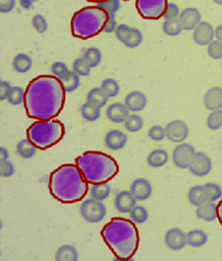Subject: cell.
I'll list each match as a JSON object with an SVG mask.
<instances>
[{
    "instance_id": "cell-1",
    "label": "cell",
    "mask_w": 222,
    "mask_h": 261,
    "mask_svg": "<svg viewBox=\"0 0 222 261\" xmlns=\"http://www.w3.org/2000/svg\"><path fill=\"white\" fill-rule=\"evenodd\" d=\"M65 100L66 91L62 82L52 74H41L27 85L23 105L30 118L50 120L61 114Z\"/></svg>"
},
{
    "instance_id": "cell-2",
    "label": "cell",
    "mask_w": 222,
    "mask_h": 261,
    "mask_svg": "<svg viewBox=\"0 0 222 261\" xmlns=\"http://www.w3.org/2000/svg\"><path fill=\"white\" fill-rule=\"evenodd\" d=\"M49 192L63 204L82 201L89 191V183L76 164H63L54 169L49 177Z\"/></svg>"
},
{
    "instance_id": "cell-3",
    "label": "cell",
    "mask_w": 222,
    "mask_h": 261,
    "mask_svg": "<svg viewBox=\"0 0 222 261\" xmlns=\"http://www.w3.org/2000/svg\"><path fill=\"white\" fill-rule=\"evenodd\" d=\"M105 245L119 260H129L139 248L140 236L136 224L123 217H113L101 230Z\"/></svg>"
},
{
    "instance_id": "cell-4",
    "label": "cell",
    "mask_w": 222,
    "mask_h": 261,
    "mask_svg": "<svg viewBox=\"0 0 222 261\" xmlns=\"http://www.w3.org/2000/svg\"><path fill=\"white\" fill-rule=\"evenodd\" d=\"M75 164L89 184L109 182L119 172V164L109 155L98 150H87L75 159Z\"/></svg>"
},
{
    "instance_id": "cell-5",
    "label": "cell",
    "mask_w": 222,
    "mask_h": 261,
    "mask_svg": "<svg viewBox=\"0 0 222 261\" xmlns=\"http://www.w3.org/2000/svg\"><path fill=\"white\" fill-rule=\"evenodd\" d=\"M108 15L98 6H91L75 12L71 19L73 37L87 40L103 32Z\"/></svg>"
},
{
    "instance_id": "cell-6",
    "label": "cell",
    "mask_w": 222,
    "mask_h": 261,
    "mask_svg": "<svg viewBox=\"0 0 222 261\" xmlns=\"http://www.w3.org/2000/svg\"><path fill=\"white\" fill-rule=\"evenodd\" d=\"M26 135L38 149L45 150L62 141L65 136V125L57 119L37 120L27 128Z\"/></svg>"
},
{
    "instance_id": "cell-7",
    "label": "cell",
    "mask_w": 222,
    "mask_h": 261,
    "mask_svg": "<svg viewBox=\"0 0 222 261\" xmlns=\"http://www.w3.org/2000/svg\"><path fill=\"white\" fill-rule=\"evenodd\" d=\"M79 212L86 222L97 224L105 219L106 206L102 201H97L93 198L86 199L80 204Z\"/></svg>"
},
{
    "instance_id": "cell-8",
    "label": "cell",
    "mask_w": 222,
    "mask_h": 261,
    "mask_svg": "<svg viewBox=\"0 0 222 261\" xmlns=\"http://www.w3.org/2000/svg\"><path fill=\"white\" fill-rule=\"evenodd\" d=\"M168 0H136L139 15L147 20H159L163 17Z\"/></svg>"
},
{
    "instance_id": "cell-9",
    "label": "cell",
    "mask_w": 222,
    "mask_h": 261,
    "mask_svg": "<svg viewBox=\"0 0 222 261\" xmlns=\"http://www.w3.org/2000/svg\"><path fill=\"white\" fill-rule=\"evenodd\" d=\"M196 153L195 147L187 142L177 144L172 151V162L180 169L189 168L192 159Z\"/></svg>"
},
{
    "instance_id": "cell-10",
    "label": "cell",
    "mask_w": 222,
    "mask_h": 261,
    "mask_svg": "<svg viewBox=\"0 0 222 261\" xmlns=\"http://www.w3.org/2000/svg\"><path fill=\"white\" fill-rule=\"evenodd\" d=\"M213 162L209 155H207L205 151L196 150V153L192 159V162L189 166V170L193 176L197 178H204L208 176L212 171Z\"/></svg>"
},
{
    "instance_id": "cell-11",
    "label": "cell",
    "mask_w": 222,
    "mask_h": 261,
    "mask_svg": "<svg viewBox=\"0 0 222 261\" xmlns=\"http://www.w3.org/2000/svg\"><path fill=\"white\" fill-rule=\"evenodd\" d=\"M166 138L173 143L185 142L189 137L190 128L187 122L181 119H175L170 121L166 126Z\"/></svg>"
},
{
    "instance_id": "cell-12",
    "label": "cell",
    "mask_w": 222,
    "mask_h": 261,
    "mask_svg": "<svg viewBox=\"0 0 222 261\" xmlns=\"http://www.w3.org/2000/svg\"><path fill=\"white\" fill-rule=\"evenodd\" d=\"M193 41L199 46H208L215 39V29L208 21H202L192 34Z\"/></svg>"
},
{
    "instance_id": "cell-13",
    "label": "cell",
    "mask_w": 222,
    "mask_h": 261,
    "mask_svg": "<svg viewBox=\"0 0 222 261\" xmlns=\"http://www.w3.org/2000/svg\"><path fill=\"white\" fill-rule=\"evenodd\" d=\"M164 242L167 248L171 251H181L188 246L187 233L180 228H171L165 233Z\"/></svg>"
},
{
    "instance_id": "cell-14",
    "label": "cell",
    "mask_w": 222,
    "mask_h": 261,
    "mask_svg": "<svg viewBox=\"0 0 222 261\" xmlns=\"http://www.w3.org/2000/svg\"><path fill=\"white\" fill-rule=\"evenodd\" d=\"M179 20H180L183 30L190 32V31H194L195 28L202 22L203 16L198 9L189 7V8L184 9L181 12Z\"/></svg>"
},
{
    "instance_id": "cell-15",
    "label": "cell",
    "mask_w": 222,
    "mask_h": 261,
    "mask_svg": "<svg viewBox=\"0 0 222 261\" xmlns=\"http://www.w3.org/2000/svg\"><path fill=\"white\" fill-rule=\"evenodd\" d=\"M128 142V136L123 130L114 128L110 129L104 136V144L109 150H121Z\"/></svg>"
},
{
    "instance_id": "cell-16",
    "label": "cell",
    "mask_w": 222,
    "mask_h": 261,
    "mask_svg": "<svg viewBox=\"0 0 222 261\" xmlns=\"http://www.w3.org/2000/svg\"><path fill=\"white\" fill-rule=\"evenodd\" d=\"M130 115V111L124 102H113L110 103L105 110L106 118L114 123H124Z\"/></svg>"
},
{
    "instance_id": "cell-17",
    "label": "cell",
    "mask_w": 222,
    "mask_h": 261,
    "mask_svg": "<svg viewBox=\"0 0 222 261\" xmlns=\"http://www.w3.org/2000/svg\"><path fill=\"white\" fill-rule=\"evenodd\" d=\"M129 190L134 194L137 201L143 202L150 199L152 194V185L146 178H138L132 181Z\"/></svg>"
},
{
    "instance_id": "cell-18",
    "label": "cell",
    "mask_w": 222,
    "mask_h": 261,
    "mask_svg": "<svg viewBox=\"0 0 222 261\" xmlns=\"http://www.w3.org/2000/svg\"><path fill=\"white\" fill-rule=\"evenodd\" d=\"M147 102L148 99L145 93L138 90L129 92L124 98V103L131 113H138L143 111L147 106Z\"/></svg>"
},
{
    "instance_id": "cell-19",
    "label": "cell",
    "mask_w": 222,
    "mask_h": 261,
    "mask_svg": "<svg viewBox=\"0 0 222 261\" xmlns=\"http://www.w3.org/2000/svg\"><path fill=\"white\" fill-rule=\"evenodd\" d=\"M137 199L130 190H122L120 191L114 200V206L116 210L120 213H129L134 207L137 205Z\"/></svg>"
},
{
    "instance_id": "cell-20",
    "label": "cell",
    "mask_w": 222,
    "mask_h": 261,
    "mask_svg": "<svg viewBox=\"0 0 222 261\" xmlns=\"http://www.w3.org/2000/svg\"><path fill=\"white\" fill-rule=\"evenodd\" d=\"M204 106L209 111L222 110V88L215 86L211 87L210 89L204 95Z\"/></svg>"
},
{
    "instance_id": "cell-21",
    "label": "cell",
    "mask_w": 222,
    "mask_h": 261,
    "mask_svg": "<svg viewBox=\"0 0 222 261\" xmlns=\"http://www.w3.org/2000/svg\"><path fill=\"white\" fill-rule=\"evenodd\" d=\"M195 214L197 219L211 223L218 219V205L216 202H207L201 206L196 207Z\"/></svg>"
},
{
    "instance_id": "cell-22",
    "label": "cell",
    "mask_w": 222,
    "mask_h": 261,
    "mask_svg": "<svg viewBox=\"0 0 222 261\" xmlns=\"http://www.w3.org/2000/svg\"><path fill=\"white\" fill-rule=\"evenodd\" d=\"M188 201L194 207H198L209 202V194L205 187V184L192 186L188 191Z\"/></svg>"
},
{
    "instance_id": "cell-23",
    "label": "cell",
    "mask_w": 222,
    "mask_h": 261,
    "mask_svg": "<svg viewBox=\"0 0 222 261\" xmlns=\"http://www.w3.org/2000/svg\"><path fill=\"white\" fill-rule=\"evenodd\" d=\"M169 161L168 151L164 148H155L151 150L146 158V163L151 168H161Z\"/></svg>"
},
{
    "instance_id": "cell-24",
    "label": "cell",
    "mask_w": 222,
    "mask_h": 261,
    "mask_svg": "<svg viewBox=\"0 0 222 261\" xmlns=\"http://www.w3.org/2000/svg\"><path fill=\"white\" fill-rule=\"evenodd\" d=\"M38 147L29 139H22L16 145V154L22 159H32L36 156Z\"/></svg>"
},
{
    "instance_id": "cell-25",
    "label": "cell",
    "mask_w": 222,
    "mask_h": 261,
    "mask_svg": "<svg viewBox=\"0 0 222 261\" xmlns=\"http://www.w3.org/2000/svg\"><path fill=\"white\" fill-rule=\"evenodd\" d=\"M33 68V59L27 54H18L13 59V69L18 73H27Z\"/></svg>"
},
{
    "instance_id": "cell-26",
    "label": "cell",
    "mask_w": 222,
    "mask_h": 261,
    "mask_svg": "<svg viewBox=\"0 0 222 261\" xmlns=\"http://www.w3.org/2000/svg\"><path fill=\"white\" fill-rule=\"evenodd\" d=\"M209 241V235L207 232L201 229H193L187 233L188 246L192 248L204 247Z\"/></svg>"
},
{
    "instance_id": "cell-27",
    "label": "cell",
    "mask_w": 222,
    "mask_h": 261,
    "mask_svg": "<svg viewBox=\"0 0 222 261\" xmlns=\"http://www.w3.org/2000/svg\"><path fill=\"white\" fill-rule=\"evenodd\" d=\"M78 257V251L73 245H64L60 247L54 255L57 261H77Z\"/></svg>"
},
{
    "instance_id": "cell-28",
    "label": "cell",
    "mask_w": 222,
    "mask_h": 261,
    "mask_svg": "<svg viewBox=\"0 0 222 261\" xmlns=\"http://www.w3.org/2000/svg\"><path fill=\"white\" fill-rule=\"evenodd\" d=\"M80 114L86 121L95 122L101 116V108L87 101L80 107Z\"/></svg>"
},
{
    "instance_id": "cell-29",
    "label": "cell",
    "mask_w": 222,
    "mask_h": 261,
    "mask_svg": "<svg viewBox=\"0 0 222 261\" xmlns=\"http://www.w3.org/2000/svg\"><path fill=\"white\" fill-rule=\"evenodd\" d=\"M61 82L66 93H72L77 90L80 86V75L73 70H69L68 73L61 80Z\"/></svg>"
},
{
    "instance_id": "cell-30",
    "label": "cell",
    "mask_w": 222,
    "mask_h": 261,
    "mask_svg": "<svg viewBox=\"0 0 222 261\" xmlns=\"http://www.w3.org/2000/svg\"><path fill=\"white\" fill-rule=\"evenodd\" d=\"M110 192H112V186H110V184H108V182L94 184L90 189L91 198L97 201H102V202L108 199Z\"/></svg>"
},
{
    "instance_id": "cell-31",
    "label": "cell",
    "mask_w": 222,
    "mask_h": 261,
    "mask_svg": "<svg viewBox=\"0 0 222 261\" xmlns=\"http://www.w3.org/2000/svg\"><path fill=\"white\" fill-rule=\"evenodd\" d=\"M108 97L105 95L101 87H95L92 88L87 94V101L91 102L99 108H103L106 106Z\"/></svg>"
},
{
    "instance_id": "cell-32",
    "label": "cell",
    "mask_w": 222,
    "mask_h": 261,
    "mask_svg": "<svg viewBox=\"0 0 222 261\" xmlns=\"http://www.w3.org/2000/svg\"><path fill=\"white\" fill-rule=\"evenodd\" d=\"M100 87L108 98H114L120 93V84L115 79H112V77L104 79Z\"/></svg>"
},
{
    "instance_id": "cell-33",
    "label": "cell",
    "mask_w": 222,
    "mask_h": 261,
    "mask_svg": "<svg viewBox=\"0 0 222 261\" xmlns=\"http://www.w3.org/2000/svg\"><path fill=\"white\" fill-rule=\"evenodd\" d=\"M125 129L129 133H137L144 126V119L137 113H132L123 123Z\"/></svg>"
},
{
    "instance_id": "cell-34",
    "label": "cell",
    "mask_w": 222,
    "mask_h": 261,
    "mask_svg": "<svg viewBox=\"0 0 222 261\" xmlns=\"http://www.w3.org/2000/svg\"><path fill=\"white\" fill-rule=\"evenodd\" d=\"M84 58L87 60L89 64H90V66L92 68H96L102 62V53L99 48L92 46L85 49Z\"/></svg>"
},
{
    "instance_id": "cell-35",
    "label": "cell",
    "mask_w": 222,
    "mask_h": 261,
    "mask_svg": "<svg viewBox=\"0 0 222 261\" xmlns=\"http://www.w3.org/2000/svg\"><path fill=\"white\" fill-rule=\"evenodd\" d=\"M129 216L130 220L136 225H142L148 221L149 212L146 207L142 205H136L134 209L129 212Z\"/></svg>"
},
{
    "instance_id": "cell-36",
    "label": "cell",
    "mask_w": 222,
    "mask_h": 261,
    "mask_svg": "<svg viewBox=\"0 0 222 261\" xmlns=\"http://www.w3.org/2000/svg\"><path fill=\"white\" fill-rule=\"evenodd\" d=\"M162 30H163L164 34L169 37L180 36L182 34V32L184 31L179 19L165 20L164 23L162 24Z\"/></svg>"
},
{
    "instance_id": "cell-37",
    "label": "cell",
    "mask_w": 222,
    "mask_h": 261,
    "mask_svg": "<svg viewBox=\"0 0 222 261\" xmlns=\"http://www.w3.org/2000/svg\"><path fill=\"white\" fill-rule=\"evenodd\" d=\"M144 40L142 32L137 28H131L130 34L128 35L127 40L125 41L124 45L128 48H137L139 47Z\"/></svg>"
},
{
    "instance_id": "cell-38",
    "label": "cell",
    "mask_w": 222,
    "mask_h": 261,
    "mask_svg": "<svg viewBox=\"0 0 222 261\" xmlns=\"http://www.w3.org/2000/svg\"><path fill=\"white\" fill-rule=\"evenodd\" d=\"M24 97L25 90L20 86H13L7 100L13 106H20L24 103Z\"/></svg>"
},
{
    "instance_id": "cell-39",
    "label": "cell",
    "mask_w": 222,
    "mask_h": 261,
    "mask_svg": "<svg viewBox=\"0 0 222 261\" xmlns=\"http://www.w3.org/2000/svg\"><path fill=\"white\" fill-rule=\"evenodd\" d=\"M91 69L92 67L85 58L75 59V61L73 62L72 70L80 76H89L91 74Z\"/></svg>"
},
{
    "instance_id": "cell-40",
    "label": "cell",
    "mask_w": 222,
    "mask_h": 261,
    "mask_svg": "<svg viewBox=\"0 0 222 261\" xmlns=\"http://www.w3.org/2000/svg\"><path fill=\"white\" fill-rule=\"evenodd\" d=\"M32 27L38 34H45L48 31V21L42 14H37L32 18Z\"/></svg>"
},
{
    "instance_id": "cell-41",
    "label": "cell",
    "mask_w": 222,
    "mask_h": 261,
    "mask_svg": "<svg viewBox=\"0 0 222 261\" xmlns=\"http://www.w3.org/2000/svg\"><path fill=\"white\" fill-rule=\"evenodd\" d=\"M207 126L211 130H217L222 127V110L211 111L207 118Z\"/></svg>"
},
{
    "instance_id": "cell-42",
    "label": "cell",
    "mask_w": 222,
    "mask_h": 261,
    "mask_svg": "<svg viewBox=\"0 0 222 261\" xmlns=\"http://www.w3.org/2000/svg\"><path fill=\"white\" fill-rule=\"evenodd\" d=\"M96 6L102 9L108 16H112L116 15V13L121 9V0H104Z\"/></svg>"
},
{
    "instance_id": "cell-43",
    "label": "cell",
    "mask_w": 222,
    "mask_h": 261,
    "mask_svg": "<svg viewBox=\"0 0 222 261\" xmlns=\"http://www.w3.org/2000/svg\"><path fill=\"white\" fill-rule=\"evenodd\" d=\"M208 56L213 60H222V42L213 40L207 46Z\"/></svg>"
},
{
    "instance_id": "cell-44",
    "label": "cell",
    "mask_w": 222,
    "mask_h": 261,
    "mask_svg": "<svg viewBox=\"0 0 222 261\" xmlns=\"http://www.w3.org/2000/svg\"><path fill=\"white\" fill-rule=\"evenodd\" d=\"M205 187L208 191L209 199L211 202H216L222 199V187L217 183H206Z\"/></svg>"
},
{
    "instance_id": "cell-45",
    "label": "cell",
    "mask_w": 222,
    "mask_h": 261,
    "mask_svg": "<svg viewBox=\"0 0 222 261\" xmlns=\"http://www.w3.org/2000/svg\"><path fill=\"white\" fill-rule=\"evenodd\" d=\"M148 137L152 141H163L166 138V129L162 125H152L148 129Z\"/></svg>"
},
{
    "instance_id": "cell-46",
    "label": "cell",
    "mask_w": 222,
    "mask_h": 261,
    "mask_svg": "<svg viewBox=\"0 0 222 261\" xmlns=\"http://www.w3.org/2000/svg\"><path fill=\"white\" fill-rule=\"evenodd\" d=\"M50 71H51L52 75H54L55 77H58L61 81L66 74L68 73L69 68H68L67 64H66V63L61 62V61H57L51 65Z\"/></svg>"
},
{
    "instance_id": "cell-47",
    "label": "cell",
    "mask_w": 222,
    "mask_h": 261,
    "mask_svg": "<svg viewBox=\"0 0 222 261\" xmlns=\"http://www.w3.org/2000/svg\"><path fill=\"white\" fill-rule=\"evenodd\" d=\"M181 12H182V11H181L180 7L177 6L176 4H174V3H168V5H167V7H166V10H165V12H164L163 18H164L165 20L179 19Z\"/></svg>"
},
{
    "instance_id": "cell-48",
    "label": "cell",
    "mask_w": 222,
    "mask_h": 261,
    "mask_svg": "<svg viewBox=\"0 0 222 261\" xmlns=\"http://www.w3.org/2000/svg\"><path fill=\"white\" fill-rule=\"evenodd\" d=\"M15 171V165L10 160L0 162V176L3 178H11L12 176H14Z\"/></svg>"
},
{
    "instance_id": "cell-49",
    "label": "cell",
    "mask_w": 222,
    "mask_h": 261,
    "mask_svg": "<svg viewBox=\"0 0 222 261\" xmlns=\"http://www.w3.org/2000/svg\"><path fill=\"white\" fill-rule=\"evenodd\" d=\"M130 31H131V27L127 24H119L115 31V36L122 43V44H124L125 41L128 38V35L130 34Z\"/></svg>"
},
{
    "instance_id": "cell-50",
    "label": "cell",
    "mask_w": 222,
    "mask_h": 261,
    "mask_svg": "<svg viewBox=\"0 0 222 261\" xmlns=\"http://www.w3.org/2000/svg\"><path fill=\"white\" fill-rule=\"evenodd\" d=\"M17 0H0V13L9 14L16 8Z\"/></svg>"
},
{
    "instance_id": "cell-51",
    "label": "cell",
    "mask_w": 222,
    "mask_h": 261,
    "mask_svg": "<svg viewBox=\"0 0 222 261\" xmlns=\"http://www.w3.org/2000/svg\"><path fill=\"white\" fill-rule=\"evenodd\" d=\"M116 15H112V16H108L106 19V22L104 24L103 28V32L106 34H112L115 33L118 24H117V21H116Z\"/></svg>"
},
{
    "instance_id": "cell-52",
    "label": "cell",
    "mask_w": 222,
    "mask_h": 261,
    "mask_svg": "<svg viewBox=\"0 0 222 261\" xmlns=\"http://www.w3.org/2000/svg\"><path fill=\"white\" fill-rule=\"evenodd\" d=\"M12 87L10 82L2 80L0 81V100H7L8 96L11 92Z\"/></svg>"
},
{
    "instance_id": "cell-53",
    "label": "cell",
    "mask_w": 222,
    "mask_h": 261,
    "mask_svg": "<svg viewBox=\"0 0 222 261\" xmlns=\"http://www.w3.org/2000/svg\"><path fill=\"white\" fill-rule=\"evenodd\" d=\"M10 158V151L7 147L0 146V162L8 161Z\"/></svg>"
},
{
    "instance_id": "cell-54",
    "label": "cell",
    "mask_w": 222,
    "mask_h": 261,
    "mask_svg": "<svg viewBox=\"0 0 222 261\" xmlns=\"http://www.w3.org/2000/svg\"><path fill=\"white\" fill-rule=\"evenodd\" d=\"M19 4H20V7L23 9V10H25V11L32 10L34 5H35L33 3V0H19Z\"/></svg>"
},
{
    "instance_id": "cell-55",
    "label": "cell",
    "mask_w": 222,
    "mask_h": 261,
    "mask_svg": "<svg viewBox=\"0 0 222 261\" xmlns=\"http://www.w3.org/2000/svg\"><path fill=\"white\" fill-rule=\"evenodd\" d=\"M215 39L222 42V24H219L215 29Z\"/></svg>"
},
{
    "instance_id": "cell-56",
    "label": "cell",
    "mask_w": 222,
    "mask_h": 261,
    "mask_svg": "<svg viewBox=\"0 0 222 261\" xmlns=\"http://www.w3.org/2000/svg\"><path fill=\"white\" fill-rule=\"evenodd\" d=\"M218 220H219L220 224L222 225V199L218 204Z\"/></svg>"
},
{
    "instance_id": "cell-57",
    "label": "cell",
    "mask_w": 222,
    "mask_h": 261,
    "mask_svg": "<svg viewBox=\"0 0 222 261\" xmlns=\"http://www.w3.org/2000/svg\"><path fill=\"white\" fill-rule=\"evenodd\" d=\"M87 2H89V3H92V4H99V3H102V2H104V0H87Z\"/></svg>"
},
{
    "instance_id": "cell-58",
    "label": "cell",
    "mask_w": 222,
    "mask_h": 261,
    "mask_svg": "<svg viewBox=\"0 0 222 261\" xmlns=\"http://www.w3.org/2000/svg\"><path fill=\"white\" fill-rule=\"evenodd\" d=\"M212 2L218 6H222V0H212Z\"/></svg>"
},
{
    "instance_id": "cell-59",
    "label": "cell",
    "mask_w": 222,
    "mask_h": 261,
    "mask_svg": "<svg viewBox=\"0 0 222 261\" xmlns=\"http://www.w3.org/2000/svg\"><path fill=\"white\" fill-rule=\"evenodd\" d=\"M38 2H39V0H33V3H34V4H36V3H38Z\"/></svg>"
},
{
    "instance_id": "cell-60",
    "label": "cell",
    "mask_w": 222,
    "mask_h": 261,
    "mask_svg": "<svg viewBox=\"0 0 222 261\" xmlns=\"http://www.w3.org/2000/svg\"><path fill=\"white\" fill-rule=\"evenodd\" d=\"M221 68H222V60H221Z\"/></svg>"
},
{
    "instance_id": "cell-61",
    "label": "cell",
    "mask_w": 222,
    "mask_h": 261,
    "mask_svg": "<svg viewBox=\"0 0 222 261\" xmlns=\"http://www.w3.org/2000/svg\"><path fill=\"white\" fill-rule=\"evenodd\" d=\"M125 2H129V0H125Z\"/></svg>"
}]
</instances>
